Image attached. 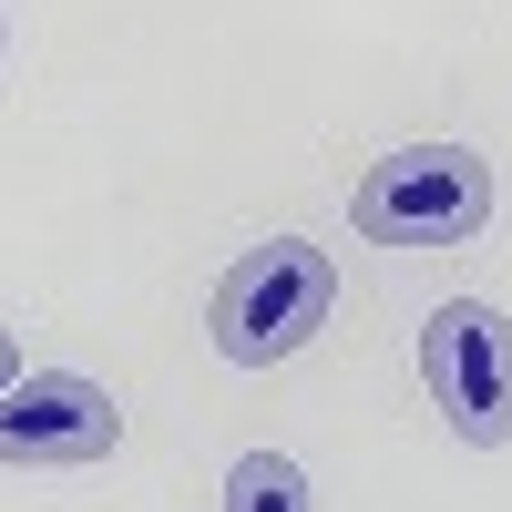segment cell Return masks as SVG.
Segmentation results:
<instances>
[{
    "label": "cell",
    "instance_id": "1",
    "mask_svg": "<svg viewBox=\"0 0 512 512\" xmlns=\"http://www.w3.org/2000/svg\"><path fill=\"white\" fill-rule=\"evenodd\" d=\"M328 308H338L328 246L267 236V246H246L236 267H226V287H216V349H226L236 369H277V359H297V349L328 328Z\"/></svg>",
    "mask_w": 512,
    "mask_h": 512
},
{
    "label": "cell",
    "instance_id": "2",
    "mask_svg": "<svg viewBox=\"0 0 512 512\" xmlns=\"http://www.w3.org/2000/svg\"><path fill=\"white\" fill-rule=\"evenodd\" d=\"M349 216L369 246H472L492 216V164L472 144H410L390 164H369Z\"/></svg>",
    "mask_w": 512,
    "mask_h": 512
},
{
    "label": "cell",
    "instance_id": "3",
    "mask_svg": "<svg viewBox=\"0 0 512 512\" xmlns=\"http://www.w3.org/2000/svg\"><path fill=\"white\" fill-rule=\"evenodd\" d=\"M420 379H431V410L451 420L472 451L512 441V318L482 297H451L420 328Z\"/></svg>",
    "mask_w": 512,
    "mask_h": 512
},
{
    "label": "cell",
    "instance_id": "4",
    "mask_svg": "<svg viewBox=\"0 0 512 512\" xmlns=\"http://www.w3.org/2000/svg\"><path fill=\"white\" fill-rule=\"evenodd\" d=\"M123 441V410L82 369H21L0 390V472H72Z\"/></svg>",
    "mask_w": 512,
    "mask_h": 512
},
{
    "label": "cell",
    "instance_id": "5",
    "mask_svg": "<svg viewBox=\"0 0 512 512\" xmlns=\"http://www.w3.org/2000/svg\"><path fill=\"white\" fill-rule=\"evenodd\" d=\"M226 512H308V482H297V461L246 451L236 472H226Z\"/></svg>",
    "mask_w": 512,
    "mask_h": 512
},
{
    "label": "cell",
    "instance_id": "6",
    "mask_svg": "<svg viewBox=\"0 0 512 512\" xmlns=\"http://www.w3.org/2000/svg\"><path fill=\"white\" fill-rule=\"evenodd\" d=\"M11 379H21V338L0 328V390H11Z\"/></svg>",
    "mask_w": 512,
    "mask_h": 512
},
{
    "label": "cell",
    "instance_id": "7",
    "mask_svg": "<svg viewBox=\"0 0 512 512\" xmlns=\"http://www.w3.org/2000/svg\"><path fill=\"white\" fill-rule=\"evenodd\" d=\"M0 41H11V21H0Z\"/></svg>",
    "mask_w": 512,
    "mask_h": 512
}]
</instances>
